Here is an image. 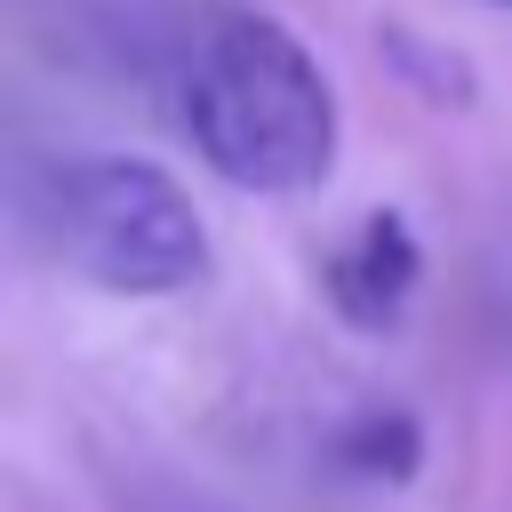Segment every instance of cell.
<instances>
[{
    "mask_svg": "<svg viewBox=\"0 0 512 512\" xmlns=\"http://www.w3.org/2000/svg\"><path fill=\"white\" fill-rule=\"evenodd\" d=\"M184 136L232 192H312L336 168V88L280 16H224L184 72Z\"/></svg>",
    "mask_w": 512,
    "mask_h": 512,
    "instance_id": "1",
    "label": "cell"
},
{
    "mask_svg": "<svg viewBox=\"0 0 512 512\" xmlns=\"http://www.w3.org/2000/svg\"><path fill=\"white\" fill-rule=\"evenodd\" d=\"M56 240L112 296H176L208 272V224L192 192L136 152H88L56 176Z\"/></svg>",
    "mask_w": 512,
    "mask_h": 512,
    "instance_id": "2",
    "label": "cell"
},
{
    "mask_svg": "<svg viewBox=\"0 0 512 512\" xmlns=\"http://www.w3.org/2000/svg\"><path fill=\"white\" fill-rule=\"evenodd\" d=\"M416 280H424V248H416L400 208H368L360 232L320 264V288H328L336 320H352L360 336L400 328V312L416 304Z\"/></svg>",
    "mask_w": 512,
    "mask_h": 512,
    "instance_id": "3",
    "label": "cell"
},
{
    "mask_svg": "<svg viewBox=\"0 0 512 512\" xmlns=\"http://www.w3.org/2000/svg\"><path fill=\"white\" fill-rule=\"evenodd\" d=\"M376 48H384V64L400 72V88H408V96H424L432 112H464V104L480 96V72H472L456 48L424 40L416 24H384V32H376Z\"/></svg>",
    "mask_w": 512,
    "mask_h": 512,
    "instance_id": "4",
    "label": "cell"
},
{
    "mask_svg": "<svg viewBox=\"0 0 512 512\" xmlns=\"http://www.w3.org/2000/svg\"><path fill=\"white\" fill-rule=\"evenodd\" d=\"M416 456H424V432H416L408 408H360L336 432V464L360 472V480H384V488H400L416 472Z\"/></svg>",
    "mask_w": 512,
    "mask_h": 512,
    "instance_id": "5",
    "label": "cell"
}]
</instances>
